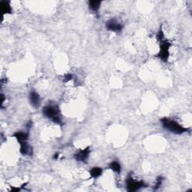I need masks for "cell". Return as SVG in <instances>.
<instances>
[{"mask_svg": "<svg viewBox=\"0 0 192 192\" xmlns=\"http://www.w3.org/2000/svg\"><path fill=\"white\" fill-rule=\"evenodd\" d=\"M163 179L164 178L162 177V176H158V177L157 178V179H156V183L155 185L154 186V190L155 191V190H158L159 188L161 187V185H162V182H163Z\"/></svg>", "mask_w": 192, "mask_h": 192, "instance_id": "cell-14", "label": "cell"}, {"mask_svg": "<svg viewBox=\"0 0 192 192\" xmlns=\"http://www.w3.org/2000/svg\"><path fill=\"white\" fill-rule=\"evenodd\" d=\"M161 122L163 127L165 129L170 131L173 134H176V135H182V134L185 133V132L189 131V129L183 127L179 123L176 122V121L171 119L163 118L161 119Z\"/></svg>", "mask_w": 192, "mask_h": 192, "instance_id": "cell-2", "label": "cell"}, {"mask_svg": "<svg viewBox=\"0 0 192 192\" xmlns=\"http://www.w3.org/2000/svg\"><path fill=\"white\" fill-rule=\"evenodd\" d=\"M106 28L107 30L114 32H120L123 29V25L119 23L116 19H111L106 23Z\"/></svg>", "mask_w": 192, "mask_h": 192, "instance_id": "cell-5", "label": "cell"}, {"mask_svg": "<svg viewBox=\"0 0 192 192\" xmlns=\"http://www.w3.org/2000/svg\"><path fill=\"white\" fill-rule=\"evenodd\" d=\"M102 169L101 168H98V167H96V168H93L91 170L89 171V174L91 176L92 178H98L102 174Z\"/></svg>", "mask_w": 192, "mask_h": 192, "instance_id": "cell-12", "label": "cell"}, {"mask_svg": "<svg viewBox=\"0 0 192 192\" xmlns=\"http://www.w3.org/2000/svg\"><path fill=\"white\" fill-rule=\"evenodd\" d=\"M157 38L158 39V41H161L164 40V32L161 29L160 31H159L158 34L157 35Z\"/></svg>", "mask_w": 192, "mask_h": 192, "instance_id": "cell-16", "label": "cell"}, {"mask_svg": "<svg viewBox=\"0 0 192 192\" xmlns=\"http://www.w3.org/2000/svg\"><path fill=\"white\" fill-rule=\"evenodd\" d=\"M73 79V75L71 74H66L64 76V83H67Z\"/></svg>", "mask_w": 192, "mask_h": 192, "instance_id": "cell-15", "label": "cell"}, {"mask_svg": "<svg viewBox=\"0 0 192 192\" xmlns=\"http://www.w3.org/2000/svg\"><path fill=\"white\" fill-rule=\"evenodd\" d=\"M11 191H20V188H15V187H11Z\"/></svg>", "mask_w": 192, "mask_h": 192, "instance_id": "cell-17", "label": "cell"}, {"mask_svg": "<svg viewBox=\"0 0 192 192\" xmlns=\"http://www.w3.org/2000/svg\"><path fill=\"white\" fill-rule=\"evenodd\" d=\"M43 114L45 117L52 120L54 123L62 125V116L59 106L57 104H47L43 108Z\"/></svg>", "mask_w": 192, "mask_h": 192, "instance_id": "cell-1", "label": "cell"}, {"mask_svg": "<svg viewBox=\"0 0 192 192\" xmlns=\"http://www.w3.org/2000/svg\"><path fill=\"white\" fill-rule=\"evenodd\" d=\"M58 157H59V153L55 154V155H54V159H57Z\"/></svg>", "mask_w": 192, "mask_h": 192, "instance_id": "cell-19", "label": "cell"}, {"mask_svg": "<svg viewBox=\"0 0 192 192\" xmlns=\"http://www.w3.org/2000/svg\"><path fill=\"white\" fill-rule=\"evenodd\" d=\"M171 46V42L168 41H161L160 44V51L156 56V57L160 59L161 61L166 62L170 56L169 49Z\"/></svg>", "mask_w": 192, "mask_h": 192, "instance_id": "cell-4", "label": "cell"}, {"mask_svg": "<svg viewBox=\"0 0 192 192\" xmlns=\"http://www.w3.org/2000/svg\"><path fill=\"white\" fill-rule=\"evenodd\" d=\"M1 5L2 11L3 12L4 15L11 13L12 10L11 8L10 2H1V5Z\"/></svg>", "mask_w": 192, "mask_h": 192, "instance_id": "cell-10", "label": "cell"}, {"mask_svg": "<svg viewBox=\"0 0 192 192\" xmlns=\"http://www.w3.org/2000/svg\"><path fill=\"white\" fill-rule=\"evenodd\" d=\"M29 101H30V104H32V107H34L35 108H38V107L40 106V101L41 98L39 95L38 94V93H36L35 91L32 90L31 91V93H29Z\"/></svg>", "mask_w": 192, "mask_h": 192, "instance_id": "cell-7", "label": "cell"}, {"mask_svg": "<svg viewBox=\"0 0 192 192\" xmlns=\"http://www.w3.org/2000/svg\"><path fill=\"white\" fill-rule=\"evenodd\" d=\"M90 153V148L86 147L84 149H81V150L78 151L77 153L74 154V158L77 161L81 162H86L88 160L89 155Z\"/></svg>", "mask_w": 192, "mask_h": 192, "instance_id": "cell-6", "label": "cell"}, {"mask_svg": "<svg viewBox=\"0 0 192 192\" xmlns=\"http://www.w3.org/2000/svg\"><path fill=\"white\" fill-rule=\"evenodd\" d=\"M125 183L126 186H127V191L129 192L136 191L137 190H140V188H145V187L147 186L146 183L143 182V181H137L134 179L132 176V175H131V173L128 176L127 179L125 180Z\"/></svg>", "mask_w": 192, "mask_h": 192, "instance_id": "cell-3", "label": "cell"}, {"mask_svg": "<svg viewBox=\"0 0 192 192\" xmlns=\"http://www.w3.org/2000/svg\"><path fill=\"white\" fill-rule=\"evenodd\" d=\"M32 122L31 121H29V122H28L27 125H26V127H27L28 129H29V128L32 127Z\"/></svg>", "mask_w": 192, "mask_h": 192, "instance_id": "cell-18", "label": "cell"}, {"mask_svg": "<svg viewBox=\"0 0 192 192\" xmlns=\"http://www.w3.org/2000/svg\"><path fill=\"white\" fill-rule=\"evenodd\" d=\"M20 153L23 155H32V149L27 142L20 143Z\"/></svg>", "mask_w": 192, "mask_h": 192, "instance_id": "cell-8", "label": "cell"}, {"mask_svg": "<svg viewBox=\"0 0 192 192\" xmlns=\"http://www.w3.org/2000/svg\"><path fill=\"white\" fill-rule=\"evenodd\" d=\"M13 137H15L17 139L18 142L20 143H24V142H27L28 139H29V133H26L23 132H15L13 135Z\"/></svg>", "mask_w": 192, "mask_h": 192, "instance_id": "cell-9", "label": "cell"}, {"mask_svg": "<svg viewBox=\"0 0 192 192\" xmlns=\"http://www.w3.org/2000/svg\"><path fill=\"white\" fill-rule=\"evenodd\" d=\"M109 168H110V170H112L113 172L116 173H121V165H120V164L117 161H112L111 163L110 164V165H109Z\"/></svg>", "mask_w": 192, "mask_h": 192, "instance_id": "cell-11", "label": "cell"}, {"mask_svg": "<svg viewBox=\"0 0 192 192\" xmlns=\"http://www.w3.org/2000/svg\"><path fill=\"white\" fill-rule=\"evenodd\" d=\"M101 2V1H89V7L93 11H98L100 8Z\"/></svg>", "mask_w": 192, "mask_h": 192, "instance_id": "cell-13", "label": "cell"}]
</instances>
